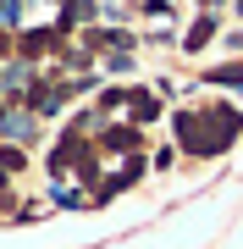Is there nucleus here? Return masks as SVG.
Segmentation results:
<instances>
[{"label": "nucleus", "instance_id": "obj_1", "mask_svg": "<svg viewBox=\"0 0 243 249\" xmlns=\"http://www.w3.org/2000/svg\"><path fill=\"white\" fill-rule=\"evenodd\" d=\"M138 178H144V160H138V155H127V160H122L116 172H105V178H99V188H94L89 199H94V205H105V199H116V194H127V188H133Z\"/></svg>", "mask_w": 243, "mask_h": 249}, {"label": "nucleus", "instance_id": "obj_2", "mask_svg": "<svg viewBox=\"0 0 243 249\" xmlns=\"http://www.w3.org/2000/svg\"><path fill=\"white\" fill-rule=\"evenodd\" d=\"M11 50H17L22 61H39V55H50V50H66V34L61 28H22Z\"/></svg>", "mask_w": 243, "mask_h": 249}, {"label": "nucleus", "instance_id": "obj_3", "mask_svg": "<svg viewBox=\"0 0 243 249\" xmlns=\"http://www.w3.org/2000/svg\"><path fill=\"white\" fill-rule=\"evenodd\" d=\"M138 144H144V133H138L133 122H105L99 139H94V150L99 155H138Z\"/></svg>", "mask_w": 243, "mask_h": 249}, {"label": "nucleus", "instance_id": "obj_4", "mask_svg": "<svg viewBox=\"0 0 243 249\" xmlns=\"http://www.w3.org/2000/svg\"><path fill=\"white\" fill-rule=\"evenodd\" d=\"M0 139H6V144H17V150H22V144H33V139H39V116L28 111V106L0 111Z\"/></svg>", "mask_w": 243, "mask_h": 249}, {"label": "nucleus", "instance_id": "obj_5", "mask_svg": "<svg viewBox=\"0 0 243 249\" xmlns=\"http://www.w3.org/2000/svg\"><path fill=\"white\" fill-rule=\"evenodd\" d=\"M216 34H221L216 11H199V17H194V28H188V34H182V50H188V55H205V45H210V39H216Z\"/></svg>", "mask_w": 243, "mask_h": 249}, {"label": "nucleus", "instance_id": "obj_6", "mask_svg": "<svg viewBox=\"0 0 243 249\" xmlns=\"http://www.w3.org/2000/svg\"><path fill=\"white\" fill-rule=\"evenodd\" d=\"M127 111H133V127H138V122H155V116L166 111V94H155V89H133V94H127Z\"/></svg>", "mask_w": 243, "mask_h": 249}, {"label": "nucleus", "instance_id": "obj_7", "mask_svg": "<svg viewBox=\"0 0 243 249\" xmlns=\"http://www.w3.org/2000/svg\"><path fill=\"white\" fill-rule=\"evenodd\" d=\"M205 89H238V94H243V61H221V67H205Z\"/></svg>", "mask_w": 243, "mask_h": 249}, {"label": "nucleus", "instance_id": "obj_8", "mask_svg": "<svg viewBox=\"0 0 243 249\" xmlns=\"http://www.w3.org/2000/svg\"><path fill=\"white\" fill-rule=\"evenodd\" d=\"M89 28V22H99V0H66V11H61V22H55V28H61V34H66V28Z\"/></svg>", "mask_w": 243, "mask_h": 249}, {"label": "nucleus", "instance_id": "obj_9", "mask_svg": "<svg viewBox=\"0 0 243 249\" xmlns=\"http://www.w3.org/2000/svg\"><path fill=\"white\" fill-rule=\"evenodd\" d=\"M22 6L28 0H0V28L6 34H22Z\"/></svg>", "mask_w": 243, "mask_h": 249}, {"label": "nucleus", "instance_id": "obj_10", "mask_svg": "<svg viewBox=\"0 0 243 249\" xmlns=\"http://www.w3.org/2000/svg\"><path fill=\"white\" fill-rule=\"evenodd\" d=\"M127 94H133V89H122V83L99 89V111H116V106H127Z\"/></svg>", "mask_w": 243, "mask_h": 249}, {"label": "nucleus", "instance_id": "obj_11", "mask_svg": "<svg viewBox=\"0 0 243 249\" xmlns=\"http://www.w3.org/2000/svg\"><path fill=\"white\" fill-rule=\"evenodd\" d=\"M138 11H144V17H166V22H171V0H138Z\"/></svg>", "mask_w": 243, "mask_h": 249}, {"label": "nucleus", "instance_id": "obj_12", "mask_svg": "<svg viewBox=\"0 0 243 249\" xmlns=\"http://www.w3.org/2000/svg\"><path fill=\"white\" fill-rule=\"evenodd\" d=\"M0 172H22V150H17V144L0 150Z\"/></svg>", "mask_w": 243, "mask_h": 249}, {"label": "nucleus", "instance_id": "obj_13", "mask_svg": "<svg viewBox=\"0 0 243 249\" xmlns=\"http://www.w3.org/2000/svg\"><path fill=\"white\" fill-rule=\"evenodd\" d=\"M155 166L171 172V166H177V150H171V144H161V150H155Z\"/></svg>", "mask_w": 243, "mask_h": 249}, {"label": "nucleus", "instance_id": "obj_14", "mask_svg": "<svg viewBox=\"0 0 243 249\" xmlns=\"http://www.w3.org/2000/svg\"><path fill=\"white\" fill-rule=\"evenodd\" d=\"M238 17H243V0H238Z\"/></svg>", "mask_w": 243, "mask_h": 249}, {"label": "nucleus", "instance_id": "obj_15", "mask_svg": "<svg viewBox=\"0 0 243 249\" xmlns=\"http://www.w3.org/2000/svg\"><path fill=\"white\" fill-rule=\"evenodd\" d=\"M28 6H33V0H28Z\"/></svg>", "mask_w": 243, "mask_h": 249}]
</instances>
